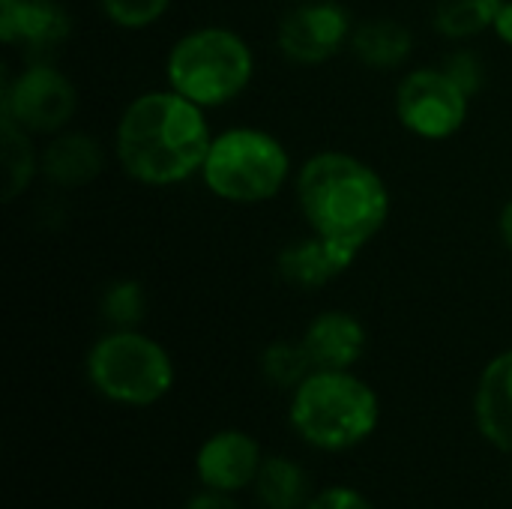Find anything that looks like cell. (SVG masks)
<instances>
[{"label":"cell","mask_w":512,"mask_h":509,"mask_svg":"<svg viewBox=\"0 0 512 509\" xmlns=\"http://www.w3.org/2000/svg\"><path fill=\"white\" fill-rule=\"evenodd\" d=\"M105 168L102 144L78 129H63L48 135L39 147V177L57 189H78L93 183Z\"/></svg>","instance_id":"cell-12"},{"label":"cell","mask_w":512,"mask_h":509,"mask_svg":"<svg viewBox=\"0 0 512 509\" xmlns=\"http://www.w3.org/2000/svg\"><path fill=\"white\" fill-rule=\"evenodd\" d=\"M468 114L471 96L444 72V66H417L396 84V117L402 129L423 141L459 135Z\"/></svg>","instance_id":"cell-8"},{"label":"cell","mask_w":512,"mask_h":509,"mask_svg":"<svg viewBox=\"0 0 512 509\" xmlns=\"http://www.w3.org/2000/svg\"><path fill=\"white\" fill-rule=\"evenodd\" d=\"M102 318L114 327V330H132L144 321L147 312V294L144 285L135 279H114L99 300Z\"/></svg>","instance_id":"cell-21"},{"label":"cell","mask_w":512,"mask_h":509,"mask_svg":"<svg viewBox=\"0 0 512 509\" xmlns=\"http://www.w3.org/2000/svg\"><path fill=\"white\" fill-rule=\"evenodd\" d=\"M183 509H240V507H237V501H234L231 495L207 489V492H201V495L189 498Z\"/></svg>","instance_id":"cell-25"},{"label":"cell","mask_w":512,"mask_h":509,"mask_svg":"<svg viewBox=\"0 0 512 509\" xmlns=\"http://www.w3.org/2000/svg\"><path fill=\"white\" fill-rule=\"evenodd\" d=\"M354 27L357 24L342 3L300 0L282 15L276 27V48L297 66H321L351 45Z\"/></svg>","instance_id":"cell-9"},{"label":"cell","mask_w":512,"mask_h":509,"mask_svg":"<svg viewBox=\"0 0 512 509\" xmlns=\"http://www.w3.org/2000/svg\"><path fill=\"white\" fill-rule=\"evenodd\" d=\"M303 345L315 363V369H354L366 354V327L357 315L345 309L318 312L306 330Z\"/></svg>","instance_id":"cell-13"},{"label":"cell","mask_w":512,"mask_h":509,"mask_svg":"<svg viewBox=\"0 0 512 509\" xmlns=\"http://www.w3.org/2000/svg\"><path fill=\"white\" fill-rule=\"evenodd\" d=\"M474 420L492 447L512 456V348L483 369L474 393Z\"/></svg>","instance_id":"cell-14"},{"label":"cell","mask_w":512,"mask_h":509,"mask_svg":"<svg viewBox=\"0 0 512 509\" xmlns=\"http://www.w3.org/2000/svg\"><path fill=\"white\" fill-rule=\"evenodd\" d=\"M294 195L309 234L357 258L390 219L384 177L354 153L321 150L294 174Z\"/></svg>","instance_id":"cell-2"},{"label":"cell","mask_w":512,"mask_h":509,"mask_svg":"<svg viewBox=\"0 0 512 509\" xmlns=\"http://www.w3.org/2000/svg\"><path fill=\"white\" fill-rule=\"evenodd\" d=\"M315 372V363L303 345V339H276L261 351V375L279 387V390H297L309 375Z\"/></svg>","instance_id":"cell-20"},{"label":"cell","mask_w":512,"mask_h":509,"mask_svg":"<svg viewBox=\"0 0 512 509\" xmlns=\"http://www.w3.org/2000/svg\"><path fill=\"white\" fill-rule=\"evenodd\" d=\"M288 420L315 450L348 453L375 435L381 402L351 369H315L297 390H291Z\"/></svg>","instance_id":"cell-3"},{"label":"cell","mask_w":512,"mask_h":509,"mask_svg":"<svg viewBox=\"0 0 512 509\" xmlns=\"http://www.w3.org/2000/svg\"><path fill=\"white\" fill-rule=\"evenodd\" d=\"M0 159H3V201H15L39 177V147L18 123L0 117Z\"/></svg>","instance_id":"cell-18"},{"label":"cell","mask_w":512,"mask_h":509,"mask_svg":"<svg viewBox=\"0 0 512 509\" xmlns=\"http://www.w3.org/2000/svg\"><path fill=\"white\" fill-rule=\"evenodd\" d=\"M306 509H375L369 504V498L360 489L351 486H330L318 495H312V501Z\"/></svg>","instance_id":"cell-24"},{"label":"cell","mask_w":512,"mask_h":509,"mask_svg":"<svg viewBox=\"0 0 512 509\" xmlns=\"http://www.w3.org/2000/svg\"><path fill=\"white\" fill-rule=\"evenodd\" d=\"M294 174L291 153L273 132L258 126H234L213 135L201 168V183L225 204L255 207L282 195Z\"/></svg>","instance_id":"cell-5"},{"label":"cell","mask_w":512,"mask_h":509,"mask_svg":"<svg viewBox=\"0 0 512 509\" xmlns=\"http://www.w3.org/2000/svg\"><path fill=\"white\" fill-rule=\"evenodd\" d=\"M504 0H438L432 12L435 30L450 42H468L492 30Z\"/></svg>","instance_id":"cell-19"},{"label":"cell","mask_w":512,"mask_h":509,"mask_svg":"<svg viewBox=\"0 0 512 509\" xmlns=\"http://www.w3.org/2000/svg\"><path fill=\"white\" fill-rule=\"evenodd\" d=\"M0 3H12V0H0Z\"/></svg>","instance_id":"cell-28"},{"label":"cell","mask_w":512,"mask_h":509,"mask_svg":"<svg viewBox=\"0 0 512 509\" xmlns=\"http://www.w3.org/2000/svg\"><path fill=\"white\" fill-rule=\"evenodd\" d=\"M297 3H300V0H297Z\"/></svg>","instance_id":"cell-29"},{"label":"cell","mask_w":512,"mask_h":509,"mask_svg":"<svg viewBox=\"0 0 512 509\" xmlns=\"http://www.w3.org/2000/svg\"><path fill=\"white\" fill-rule=\"evenodd\" d=\"M441 66H444V72H447L471 99L480 93V87H483V81H486V66H483V60H480V54H477L474 48H459V51H453Z\"/></svg>","instance_id":"cell-23"},{"label":"cell","mask_w":512,"mask_h":509,"mask_svg":"<svg viewBox=\"0 0 512 509\" xmlns=\"http://www.w3.org/2000/svg\"><path fill=\"white\" fill-rule=\"evenodd\" d=\"M72 36V15L60 0L0 3V39L27 60H51Z\"/></svg>","instance_id":"cell-10"},{"label":"cell","mask_w":512,"mask_h":509,"mask_svg":"<svg viewBox=\"0 0 512 509\" xmlns=\"http://www.w3.org/2000/svg\"><path fill=\"white\" fill-rule=\"evenodd\" d=\"M354 261L357 258H351L348 252L336 249L333 243H327V240H321L315 234H306V237L288 243L279 252L276 270H279V276L288 285L312 291V288H324L333 279H339Z\"/></svg>","instance_id":"cell-15"},{"label":"cell","mask_w":512,"mask_h":509,"mask_svg":"<svg viewBox=\"0 0 512 509\" xmlns=\"http://www.w3.org/2000/svg\"><path fill=\"white\" fill-rule=\"evenodd\" d=\"M255 498L264 509H306L312 486L300 462L288 456H267L255 477Z\"/></svg>","instance_id":"cell-17"},{"label":"cell","mask_w":512,"mask_h":509,"mask_svg":"<svg viewBox=\"0 0 512 509\" xmlns=\"http://www.w3.org/2000/svg\"><path fill=\"white\" fill-rule=\"evenodd\" d=\"M174 0H99L102 15L120 30H147L165 18Z\"/></svg>","instance_id":"cell-22"},{"label":"cell","mask_w":512,"mask_h":509,"mask_svg":"<svg viewBox=\"0 0 512 509\" xmlns=\"http://www.w3.org/2000/svg\"><path fill=\"white\" fill-rule=\"evenodd\" d=\"M348 48L369 69H402L414 51V33L396 18H369L354 27Z\"/></svg>","instance_id":"cell-16"},{"label":"cell","mask_w":512,"mask_h":509,"mask_svg":"<svg viewBox=\"0 0 512 509\" xmlns=\"http://www.w3.org/2000/svg\"><path fill=\"white\" fill-rule=\"evenodd\" d=\"M75 111L78 90L51 60H27L15 75L3 78L0 117L18 123L30 135H57L69 129Z\"/></svg>","instance_id":"cell-7"},{"label":"cell","mask_w":512,"mask_h":509,"mask_svg":"<svg viewBox=\"0 0 512 509\" xmlns=\"http://www.w3.org/2000/svg\"><path fill=\"white\" fill-rule=\"evenodd\" d=\"M90 387L123 408H150L174 387V360L153 336L132 330H108L99 336L84 360Z\"/></svg>","instance_id":"cell-6"},{"label":"cell","mask_w":512,"mask_h":509,"mask_svg":"<svg viewBox=\"0 0 512 509\" xmlns=\"http://www.w3.org/2000/svg\"><path fill=\"white\" fill-rule=\"evenodd\" d=\"M492 33L504 42V45H512V0H504V6L498 9V18L492 24Z\"/></svg>","instance_id":"cell-26"},{"label":"cell","mask_w":512,"mask_h":509,"mask_svg":"<svg viewBox=\"0 0 512 509\" xmlns=\"http://www.w3.org/2000/svg\"><path fill=\"white\" fill-rule=\"evenodd\" d=\"M498 231H501L504 246L512 252V198L504 204V210H501V216H498Z\"/></svg>","instance_id":"cell-27"},{"label":"cell","mask_w":512,"mask_h":509,"mask_svg":"<svg viewBox=\"0 0 512 509\" xmlns=\"http://www.w3.org/2000/svg\"><path fill=\"white\" fill-rule=\"evenodd\" d=\"M261 462H264L261 444L249 432L222 429L201 444L195 456V471L204 489L231 495L246 486H255Z\"/></svg>","instance_id":"cell-11"},{"label":"cell","mask_w":512,"mask_h":509,"mask_svg":"<svg viewBox=\"0 0 512 509\" xmlns=\"http://www.w3.org/2000/svg\"><path fill=\"white\" fill-rule=\"evenodd\" d=\"M255 78L252 45L225 24H201L177 36L165 57V84L204 111L225 108Z\"/></svg>","instance_id":"cell-4"},{"label":"cell","mask_w":512,"mask_h":509,"mask_svg":"<svg viewBox=\"0 0 512 509\" xmlns=\"http://www.w3.org/2000/svg\"><path fill=\"white\" fill-rule=\"evenodd\" d=\"M213 135L207 111L165 84L138 93L123 108L114 129V156L123 174L141 186H180L201 177Z\"/></svg>","instance_id":"cell-1"}]
</instances>
